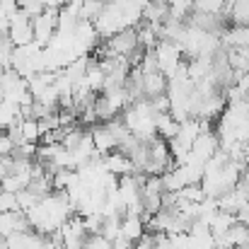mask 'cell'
<instances>
[{
  "mask_svg": "<svg viewBox=\"0 0 249 249\" xmlns=\"http://www.w3.org/2000/svg\"><path fill=\"white\" fill-rule=\"evenodd\" d=\"M56 22H58V10H44L36 17H32V32H34V41L39 46H46L53 39Z\"/></svg>",
  "mask_w": 249,
  "mask_h": 249,
  "instance_id": "6da1fadb",
  "label": "cell"
},
{
  "mask_svg": "<svg viewBox=\"0 0 249 249\" xmlns=\"http://www.w3.org/2000/svg\"><path fill=\"white\" fill-rule=\"evenodd\" d=\"M89 131V138H92V145H94V150L104 158V155H109V153H114L116 150V138H114V133L109 131V126L107 124H94L92 128H87Z\"/></svg>",
  "mask_w": 249,
  "mask_h": 249,
  "instance_id": "7a4b0ae2",
  "label": "cell"
},
{
  "mask_svg": "<svg viewBox=\"0 0 249 249\" xmlns=\"http://www.w3.org/2000/svg\"><path fill=\"white\" fill-rule=\"evenodd\" d=\"M102 165H104V169H107L111 177H116V179H119V177H126V174H133L131 158L124 155V153H119V150L104 155V158H102Z\"/></svg>",
  "mask_w": 249,
  "mask_h": 249,
  "instance_id": "3957f363",
  "label": "cell"
},
{
  "mask_svg": "<svg viewBox=\"0 0 249 249\" xmlns=\"http://www.w3.org/2000/svg\"><path fill=\"white\" fill-rule=\"evenodd\" d=\"M145 232H148V228H145L143 215H121V230H119L121 237H126L136 245L138 240L145 237Z\"/></svg>",
  "mask_w": 249,
  "mask_h": 249,
  "instance_id": "277c9868",
  "label": "cell"
},
{
  "mask_svg": "<svg viewBox=\"0 0 249 249\" xmlns=\"http://www.w3.org/2000/svg\"><path fill=\"white\" fill-rule=\"evenodd\" d=\"M177 131H179V124L172 119V114H158V119H155V133H158L160 141L169 143L177 136Z\"/></svg>",
  "mask_w": 249,
  "mask_h": 249,
  "instance_id": "5b68a950",
  "label": "cell"
},
{
  "mask_svg": "<svg viewBox=\"0 0 249 249\" xmlns=\"http://www.w3.org/2000/svg\"><path fill=\"white\" fill-rule=\"evenodd\" d=\"M0 213H22L19 206H17V196L15 194L0 191Z\"/></svg>",
  "mask_w": 249,
  "mask_h": 249,
  "instance_id": "8992f818",
  "label": "cell"
},
{
  "mask_svg": "<svg viewBox=\"0 0 249 249\" xmlns=\"http://www.w3.org/2000/svg\"><path fill=\"white\" fill-rule=\"evenodd\" d=\"M85 249H111V240H107L104 235H87Z\"/></svg>",
  "mask_w": 249,
  "mask_h": 249,
  "instance_id": "52a82bcc",
  "label": "cell"
},
{
  "mask_svg": "<svg viewBox=\"0 0 249 249\" xmlns=\"http://www.w3.org/2000/svg\"><path fill=\"white\" fill-rule=\"evenodd\" d=\"M215 249H230V247H215Z\"/></svg>",
  "mask_w": 249,
  "mask_h": 249,
  "instance_id": "ba28073f",
  "label": "cell"
}]
</instances>
